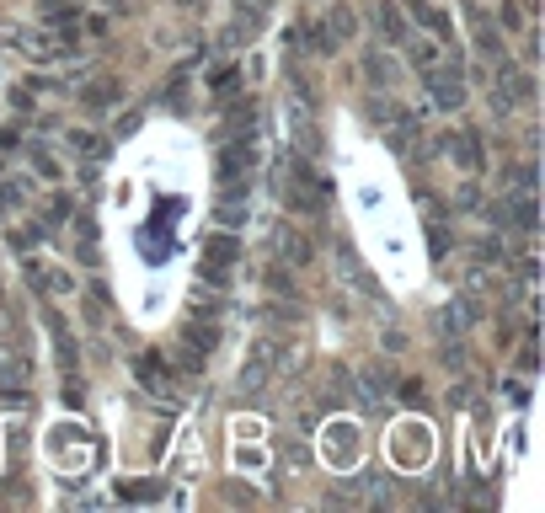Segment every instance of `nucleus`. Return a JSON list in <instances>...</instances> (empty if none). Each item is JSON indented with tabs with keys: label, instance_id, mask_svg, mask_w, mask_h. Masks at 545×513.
<instances>
[{
	"label": "nucleus",
	"instance_id": "nucleus-1",
	"mask_svg": "<svg viewBox=\"0 0 545 513\" xmlns=\"http://www.w3.org/2000/svg\"><path fill=\"white\" fill-rule=\"evenodd\" d=\"M278 198L289 204V214H326V198H332V182L321 177L316 166H310V155L300 150H284V161H278Z\"/></svg>",
	"mask_w": 545,
	"mask_h": 513
},
{
	"label": "nucleus",
	"instance_id": "nucleus-2",
	"mask_svg": "<svg viewBox=\"0 0 545 513\" xmlns=\"http://www.w3.org/2000/svg\"><path fill=\"white\" fill-rule=\"evenodd\" d=\"M284 364H289L284 342H278V337H257L252 353H246V364H241V375H236L241 401H262V396H268V385H273V375H278Z\"/></svg>",
	"mask_w": 545,
	"mask_h": 513
},
{
	"label": "nucleus",
	"instance_id": "nucleus-3",
	"mask_svg": "<svg viewBox=\"0 0 545 513\" xmlns=\"http://www.w3.org/2000/svg\"><path fill=\"white\" fill-rule=\"evenodd\" d=\"M214 348H220V321H214V316H209V321L193 316L188 332H182V369H193V375H198V369L209 364Z\"/></svg>",
	"mask_w": 545,
	"mask_h": 513
},
{
	"label": "nucleus",
	"instance_id": "nucleus-4",
	"mask_svg": "<svg viewBox=\"0 0 545 513\" xmlns=\"http://www.w3.org/2000/svg\"><path fill=\"white\" fill-rule=\"evenodd\" d=\"M252 166H257L252 139H225V145L214 150V177H220V188L225 182H252Z\"/></svg>",
	"mask_w": 545,
	"mask_h": 513
},
{
	"label": "nucleus",
	"instance_id": "nucleus-5",
	"mask_svg": "<svg viewBox=\"0 0 545 513\" xmlns=\"http://www.w3.org/2000/svg\"><path fill=\"white\" fill-rule=\"evenodd\" d=\"M423 81H428L433 107H444V113L465 107V70H460V59H455V65H433V70H423Z\"/></svg>",
	"mask_w": 545,
	"mask_h": 513
},
{
	"label": "nucleus",
	"instance_id": "nucleus-6",
	"mask_svg": "<svg viewBox=\"0 0 545 513\" xmlns=\"http://www.w3.org/2000/svg\"><path fill=\"white\" fill-rule=\"evenodd\" d=\"M487 220H492V230H529V236H535L540 214H535V198L519 193V198H497L487 209Z\"/></svg>",
	"mask_w": 545,
	"mask_h": 513
},
{
	"label": "nucleus",
	"instance_id": "nucleus-7",
	"mask_svg": "<svg viewBox=\"0 0 545 513\" xmlns=\"http://www.w3.org/2000/svg\"><path fill=\"white\" fill-rule=\"evenodd\" d=\"M246 193H252V182H225L220 198H214V220H220V230H236L246 220Z\"/></svg>",
	"mask_w": 545,
	"mask_h": 513
},
{
	"label": "nucleus",
	"instance_id": "nucleus-8",
	"mask_svg": "<svg viewBox=\"0 0 545 513\" xmlns=\"http://www.w3.org/2000/svg\"><path fill=\"white\" fill-rule=\"evenodd\" d=\"M22 380H33V353L22 348V337L0 342V385H22Z\"/></svg>",
	"mask_w": 545,
	"mask_h": 513
},
{
	"label": "nucleus",
	"instance_id": "nucleus-9",
	"mask_svg": "<svg viewBox=\"0 0 545 513\" xmlns=\"http://www.w3.org/2000/svg\"><path fill=\"white\" fill-rule=\"evenodd\" d=\"M134 375L145 391H171V380H177V369H171V359H161V353H139L134 359Z\"/></svg>",
	"mask_w": 545,
	"mask_h": 513
},
{
	"label": "nucleus",
	"instance_id": "nucleus-10",
	"mask_svg": "<svg viewBox=\"0 0 545 513\" xmlns=\"http://www.w3.org/2000/svg\"><path fill=\"white\" fill-rule=\"evenodd\" d=\"M38 17L54 33H81V0H38Z\"/></svg>",
	"mask_w": 545,
	"mask_h": 513
},
{
	"label": "nucleus",
	"instance_id": "nucleus-11",
	"mask_svg": "<svg viewBox=\"0 0 545 513\" xmlns=\"http://www.w3.org/2000/svg\"><path fill=\"white\" fill-rule=\"evenodd\" d=\"M27 284H33L38 294H49V300H59V294L75 289V273H59V268H43V262H27Z\"/></svg>",
	"mask_w": 545,
	"mask_h": 513
},
{
	"label": "nucleus",
	"instance_id": "nucleus-12",
	"mask_svg": "<svg viewBox=\"0 0 545 513\" xmlns=\"http://www.w3.org/2000/svg\"><path fill=\"white\" fill-rule=\"evenodd\" d=\"M278 252H284V257H278V262H289V268H310V262H316V246H310V236H305V230H278Z\"/></svg>",
	"mask_w": 545,
	"mask_h": 513
},
{
	"label": "nucleus",
	"instance_id": "nucleus-13",
	"mask_svg": "<svg viewBox=\"0 0 545 513\" xmlns=\"http://www.w3.org/2000/svg\"><path fill=\"white\" fill-rule=\"evenodd\" d=\"M444 150L455 155V166L471 171V177H476L481 166H487V161H481V139H476V129H460L455 139H444Z\"/></svg>",
	"mask_w": 545,
	"mask_h": 513
},
{
	"label": "nucleus",
	"instance_id": "nucleus-14",
	"mask_svg": "<svg viewBox=\"0 0 545 513\" xmlns=\"http://www.w3.org/2000/svg\"><path fill=\"white\" fill-rule=\"evenodd\" d=\"M123 81H113V75H102V81H91L86 91H81V102L91 107V113H107V107H123Z\"/></svg>",
	"mask_w": 545,
	"mask_h": 513
},
{
	"label": "nucleus",
	"instance_id": "nucleus-15",
	"mask_svg": "<svg viewBox=\"0 0 545 513\" xmlns=\"http://www.w3.org/2000/svg\"><path fill=\"white\" fill-rule=\"evenodd\" d=\"M236 257H241V241L230 236V230H214V236H204V268H230Z\"/></svg>",
	"mask_w": 545,
	"mask_h": 513
},
{
	"label": "nucleus",
	"instance_id": "nucleus-16",
	"mask_svg": "<svg viewBox=\"0 0 545 513\" xmlns=\"http://www.w3.org/2000/svg\"><path fill=\"white\" fill-rule=\"evenodd\" d=\"M257 134V102H230L220 139H252Z\"/></svg>",
	"mask_w": 545,
	"mask_h": 513
},
{
	"label": "nucleus",
	"instance_id": "nucleus-17",
	"mask_svg": "<svg viewBox=\"0 0 545 513\" xmlns=\"http://www.w3.org/2000/svg\"><path fill=\"white\" fill-rule=\"evenodd\" d=\"M43 326H49V332H54V348H59V364H75V332H70V321L65 316H59V310L54 305H43Z\"/></svg>",
	"mask_w": 545,
	"mask_h": 513
},
{
	"label": "nucleus",
	"instance_id": "nucleus-18",
	"mask_svg": "<svg viewBox=\"0 0 545 513\" xmlns=\"http://www.w3.org/2000/svg\"><path fill=\"white\" fill-rule=\"evenodd\" d=\"M364 75H369V81H375L380 91H391L401 70H396V59L385 54V49H369V54H364Z\"/></svg>",
	"mask_w": 545,
	"mask_h": 513
},
{
	"label": "nucleus",
	"instance_id": "nucleus-19",
	"mask_svg": "<svg viewBox=\"0 0 545 513\" xmlns=\"http://www.w3.org/2000/svg\"><path fill=\"white\" fill-rule=\"evenodd\" d=\"M70 150L75 155H81V161H107V150H113V145H107V139L102 134H91V129H70Z\"/></svg>",
	"mask_w": 545,
	"mask_h": 513
},
{
	"label": "nucleus",
	"instance_id": "nucleus-20",
	"mask_svg": "<svg viewBox=\"0 0 545 513\" xmlns=\"http://www.w3.org/2000/svg\"><path fill=\"white\" fill-rule=\"evenodd\" d=\"M348 369H332V380H326V391H321V412H342L353 401V391H348Z\"/></svg>",
	"mask_w": 545,
	"mask_h": 513
},
{
	"label": "nucleus",
	"instance_id": "nucleus-21",
	"mask_svg": "<svg viewBox=\"0 0 545 513\" xmlns=\"http://www.w3.org/2000/svg\"><path fill=\"white\" fill-rule=\"evenodd\" d=\"M321 27H326L337 43H353V38H358V11H353V6H332V17H326Z\"/></svg>",
	"mask_w": 545,
	"mask_h": 513
},
{
	"label": "nucleus",
	"instance_id": "nucleus-22",
	"mask_svg": "<svg viewBox=\"0 0 545 513\" xmlns=\"http://www.w3.org/2000/svg\"><path fill=\"white\" fill-rule=\"evenodd\" d=\"M407 6H412V22L417 27H428L433 38H449V17H444L439 6H428V0H407Z\"/></svg>",
	"mask_w": 545,
	"mask_h": 513
},
{
	"label": "nucleus",
	"instance_id": "nucleus-23",
	"mask_svg": "<svg viewBox=\"0 0 545 513\" xmlns=\"http://www.w3.org/2000/svg\"><path fill=\"white\" fill-rule=\"evenodd\" d=\"M375 22H380L385 43H407V22H401V11L391 6V0H380V6H375Z\"/></svg>",
	"mask_w": 545,
	"mask_h": 513
},
{
	"label": "nucleus",
	"instance_id": "nucleus-24",
	"mask_svg": "<svg viewBox=\"0 0 545 513\" xmlns=\"http://www.w3.org/2000/svg\"><path fill=\"white\" fill-rule=\"evenodd\" d=\"M471 27H476V49H481V54H492V59L503 54V33H497V27L481 17V11H471Z\"/></svg>",
	"mask_w": 545,
	"mask_h": 513
},
{
	"label": "nucleus",
	"instance_id": "nucleus-25",
	"mask_svg": "<svg viewBox=\"0 0 545 513\" xmlns=\"http://www.w3.org/2000/svg\"><path fill=\"white\" fill-rule=\"evenodd\" d=\"M401 113H407V107H401V102H391L385 91H380V97H369V118H375V129H391V123H396Z\"/></svg>",
	"mask_w": 545,
	"mask_h": 513
},
{
	"label": "nucleus",
	"instance_id": "nucleus-26",
	"mask_svg": "<svg viewBox=\"0 0 545 513\" xmlns=\"http://www.w3.org/2000/svg\"><path fill=\"white\" fill-rule=\"evenodd\" d=\"M118 497L123 503H161V481H123Z\"/></svg>",
	"mask_w": 545,
	"mask_h": 513
},
{
	"label": "nucleus",
	"instance_id": "nucleus-27",
	"mask_svg": "<svg viewBox=\"0 0 545 513\" xmlns=\"http://www.w3.org/2000/svg\"><path fill=\"white\" fill-rule=\"evenodd\" d=\"M300 38H305V49H310V54H321V59L342 49V43H337L332 33H326V27H321V22H316V27H305V33H300Z\"/></svg>",
	"mask_w": 545,
	"mask_h": 513
},
{
	"label": "nucleus",
	"instance_id": "nucleus-28",
	"mask_svg": "<svg viewBox=\"0 0 545 513\" xmlns=\"http://www.w3.org/2000/svg\"><path fill=\"white\" fill-rule=\"evenodd\" d=\"M278 455H284V465H289V471H300V465H310V444H305V433H300V439H284V444H278Z\"/></svg>",
	"mask_w": 545,
	"mask_h": 513
},
{
	"label": "nucleus",
	"instance_id": "nucleus-29",
	"mask_svg": "<svg viewBox=\"0 0 545 513\" xmlns=\"http://www.w3.org/2000/svg\"><path fill=\"white\" fill-rule=\"evenodd\" d=\"M535 161H519V166H508V188L513 193H535Z\"/></svg>",
	"mask_w": 545,
	"mask_h": 513
},
{
	"label": "nucleus",
	"instance_id": "nucleus-30",
	"mask_svg": "<svg viewBox=\"0 0 545 513\" xmlns=\"http://www.w3.org/2000/svg\"><path fill=\"white\" fill-rule=\"evenodd\" d=\"M209 91H214V97H220V102H230V97H236V91H241V70H220V75H214V81H209Z\"/></svg>",
	"mask_w": 545,
	"mask_h": 513
},
{
	"label": "nucleus",
	"instance_id": "nucleus-31",
	"mask_svg": "<svg viewBox=\"0 0 545 513\" xmlns=\"http://www.w3.org/2000/svg\"><path fill=\"white\" fill-rule=\"evenodd\" d=\"M471 257H476V262H508V252H503V241H497V236H481V241L471 246Z\"/></svg>",
	"mask_w": 545,
	"mask_h": 513
},
{
	"label": "nucleus",
	"instance_id": "nucleus-32",
	"mask_svg": "<svg viewBox=\"0 0 545 513\" xmlns=\"http://www.w3.org/2000/svg\"><path fill=\"white\" fill-rule=\"evenodd\" d=\"M412 65H417V70H433V65H439V43L417 38V43H412Z\"/></svg>",
	"mask_w": 545,
	"mask_h": 513
},
{
	"label": "nucleus",
	"instance_id": "nucleus-33",
	"mask_svg": "<svg viewBox=\"0 0 545 513\" xmlns=\"http://www.w3.org/2000/svg\"><path fill=\"white\" fill-rule=\"evenodd\" d=\"M364 396H391V375L385 369H364Z\"/></svg>",
	"mask_w": 545,
	"mask_h": 513
},
{
	"label": "nucleus",
	"instance_id": "nucleus-34",
	"mask_svg": "<svg viewBox=\"0 0 545 513\" xmlns=\"http://www.w3.org/2000/svg\"><path fill=\"white\" fill-rule=\"evenodd\" d=\"M70 214H75V204H70V198H65V193H59V198H54V204H49V214H43V230H54L59 220H70Z\"/></svg>",
	"mask_w": 545,
	"mask_h": 513
},
{
	"label": "nucleus",
	"instance_id": "nucleus-35",
	"mask_svg": "<svg viewBox=\"0 0 545 513\" xmlns=\"http://www.w3.org/2000/svg\"><path fill=\"white\" fill-rule=\"evenodd\" d=\"M449 407H455V412H471V407H476V391H471V380L449 391Z\"/></svg>",
	"mask_w": 545,
	"mask_h": 513
},
{
	"label": "nucleus",
	"instance_id": "nucleus-36",
	"mask_svg": "<svg viewBox=\"0 0 545 513\" xmlns=\"http://www.w3.org/2000/svg\"><path fill=\"white\" fill-rule=\"evenodd\" d=\"M268 289H278V294H289V300H300V294H294V278H289L284 268H268Z\"/></svg>",
	"mask_w": 545,
	"mask_h": 513
},
{
	"label": "nucleus",
	"instance_id": "nucleus-37",
	"mask_svg": "<svg viewBox=\"0 0 545 513\" xmlns=\"http://www.w3.org/2000/svg\"><path fill=\"white\" fill-rule=\"evenodd\" d=\"M407 407H423V380H401V391H396Z\"/></svg>",
	"mask_w": 545,
	"mask_h": 513
},
{
	"label": "nucleus",
	"instance_id": "nucleus-38",
	"mask_svg": "<svg viewBox=\"0 0 545 513\" xmlns=\"http://www.w3.org/2000/svg\"><path fill=\"white\" fill-rule=\"evenodd\" d=\"M519 22H524V17H519V6H508V0H503V6H497V27H503V33H513Z\"/></svg>",
	"mask_w": 545,
	"mask_h": 513
},
{
	"label": "nucleus",
	"instance_id": "nucleus-39",
	"mask_svg": "<svg viewBox=\"0 0 545 513\" xmlns=\"http://www.w3.org/2000/svg\"><path fill=\"white\" fill-rule=\"evenodd\" d=\"M428 246H433V252H439V257H444V252H449V246H455V236H449V230H444V225H433V230H428Z\"/></svg>",
	"mask_w": 545,
	"mask_h": 513
},
{
	"label": "nucleus",
	"instance_id": "nucleus-40",
	"mask_svg": "<svg viewBox=\"0 0 545 513\" xmlns=\"http://www.w3.org/2000/svg\"><path fill=\"white\" fill-rule=\"evenodd\" d=\"M193 316H220V294H198V300H193Z\"/></svg>",
	"mask_w": 545,
	"mask_h": 513
},
{
	"label": "nucleus",
	"instance_id": "nucleus-41",
	"mask_svg": "<svg viewBox=\"0 0 545 513\" xmlns=\"http://www.w3.org/2000/svg\"><path fill=\"white\" fill-rule=\"evenodd\" d=\"M33 166H38V177H59V171H54V161H49V150H43V145H33Z\"/></svg>",
	"mask_w": 545,
	"mask_h": 513
},
{
	"label": "nucleus",
	"instance_id": "nucleus-42",
	"mask_svg": "<svg viewBox=\"0 0 545 513\" xmlns=\"http://www.w3.org/2000/svg\"><path fill=\"white\" fill-rule=\"evenodd\" d=\"M22 204V188H11V182H0V214H11Z\"/></svg>",
	"mask_w": 545,
	"mask_h": 513
},
{
	"label": "nucleus",
	"instance_id": "nucleus-43",
	"mask_svg": "<svg viewBox=\"0 0 545 513\" xmlns=\"http://www.w3.org/2000/svg\"><path fill=\"white\" fill-rule=\"evenodd\" d=\"M182 102H188V81L177 75V81H171V91H166V107H177V113H182Z\"/></svg>",
	"mask_w": 545,
	"mask_h": 513
},
{
	"label": "nucleus",
	"instance_id": "nucleus-44",
	"mask_svg": "<svg viewBox=\"0 0 545 513\" xmlns=\"http://www.w3.org/2000/svg\"><path fill=\"white\" fill-rule=\"evenodd\" d=\"M27 407V391H0V412H17Z\"/></svg>",
	"mask_w": 545,
	"mask_h": 513
},
{
	"label": "nucleus",
	"instance_id": "nucleus-45",
	"mask_svg": "<svg viewBox=\"0 0 545 513\" xmlns=\"http://www.w3.org/2000/svg\"><path fill=\"white\" fill-rule=\"evenodd\" d=\"M460 209H481V188H476V182H465V188H460Z\"/></svg>",
	"mask_w": 545,
	"mask_h": 513
}]
</instances>
